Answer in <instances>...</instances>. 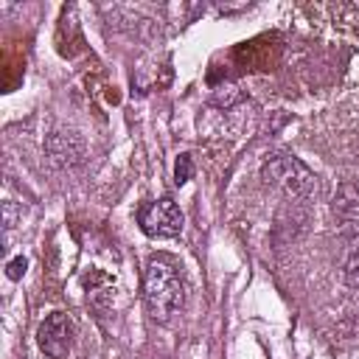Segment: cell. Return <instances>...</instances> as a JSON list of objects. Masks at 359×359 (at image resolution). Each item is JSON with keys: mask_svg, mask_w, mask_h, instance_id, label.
Here are the masks:
<instances>
[{"mask_svg": "<svg viewBox=\"0 0 359 359\" xmlns=\"http://www.w3.org/2000/svg\"><path fill=\"white\" fill-rule=\"evenodd\" d=\"M143 303L154 323H171L185 309V280L180 269L163 255H154L146 264Z\"/></svg>", "mask_w": 359, "mask_h": 359, "instance_id": "obj_1", "label": "cell"}, {"mask_svg": "<svg viewBox=\"0 0 359 359\" xmlns=\"http://www.w3.org/2000/svg\"><path fill=\"white\" fill-rule=\"evenodd\" d=\"M261 177L280 188L283 194L294 196V199H311L317 196V177L309 171L306 163H300L294 154H269L261 165Z\"/></svg>", "mask_w": 359, "mask_h": 359, "instance_id": "obj_2", "label": "cell"}, {"mask_svg": "<svg viewBox=\"0 0 359 359\" xmlns=\"http://www.w3.org/2000/svg\"><path fill=\"white\" fill-rule=\"evenodd\" d=\"M137 224L149 238H177L182 233L185 216L171 196H160L137 208Z\"/></svg>", "mask_w": 359, "mask_h": 359, "instance_id": "obj_3", "label": "cell"}, {"mask_svg": "<svg viewBox=\"0 0 359 359\" xmlns=\"http://www.w3.org/2000/svg\"><path fill=\"white\" fill-rule=\"evenodd\" d=\"M36 345L50 359L67 356L73 345V320L65 311H50L36 328Z\"/></svg>", "mask_w": 359, "mask_h": 359, "instance_id": "obj_4", "label": "cell"}, {"mask_svg": "<svg viewBox=\"0 0 359 359\" xmlns=\"http://www.w3.org/2000/svg\"><path fill=\"white\" fill-rule=\"evenodd\" d=\"M331 216L345 236H353L359 233V188L353 182H342L334 194V202H331Z\"/></svg>", "mask_w": 359, "mask_h": 359, "instance_id": "obj_5", "label": "cell"}, {"mask_svg": "<svg viewBox=\"0 0 359 359\" xmlns=\"http://www.w3.org/2000/svg\"><path fill=\"white\" fill-rule=\"evenodd\" d=\"M342 280H345L351 289H359V233H353V236H345Z\"/></svg>", "mask_w": 359, "mask_h": 359, "instance_id": "obj_6", "label": "cell"}, {"mask_svg": "<svg viewBox=\"0 0 359 359\" xmlns=\"http://www.w3.org/2000/svg\"><path fill=\"white\" fill-rule=\"evenodd\" d=\"M191 177H194V160H191V154H180L177 157V165H174V182L177 185H185Z\"/></svg>", "mask_w": 359, "mask_h": 359, "instance_id": "obj_7", "label": "cell"}, {"mask_svg": "<svg viewBox=\"0 0 359 359\" xmlns=\"http://www.w3.org/2000/svg\"><path fill=\"white\" fill-rule=\"evenodd\" d=\"M25 266H28V261H25L22 255H17V258H11V261L6 264V275H8L11 280H20V278L25 275Z\"/></svg>", "mask_w": 359, "mask_h": 359, "instance_id": "obj_8", "label": "cell"}]
</instances>
